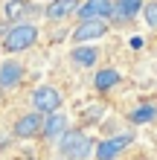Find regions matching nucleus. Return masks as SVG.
I'll list each match as a JSON object with an SVG mask.
<instances>
[{"label":"nucleus","mask_w":157,"mask_h":160,"mask_svg":"<svg viewBox=\"0 0 157 160\" xmlns=\"http://www.w3.org/2000/svg\"><path fill=\"white\" fill-rule=\"evenodd\" d=\"M38 41H41V26L38 23L35 21H17L0 38V47H3V55H21V52H29Z\"/></svg>","instance_id":"nucleus-1"},{"label":"nucleus","mask_w":157,"mask_h":160,"mask_svg":"<svg viewBox=\"0 0 157 160\" xmlns=\"http://www.w3.org/2000/svg\"><path fill=\"white\" fill-rule=\"evenodd\" d=\"M93 152H96V140L85 128H67L55 143V154L67 160H93Z\"/></svg>","instance_id":"nucleus-2"},{"label":"nucleus","mask_w":157,"mask_h":160,"mask_svg":"<svg viewBox=\"0 0 157 160\" xmlns=\"http://www.w3.org/2000/svg\"><path fill=\"white\" fill-rule=\"evenodd\" d=\"M110 32V21L108 18H85V21H76L70 32V41L73 44H93L99 38H105Z\"/></svg>","instance_id":"nucleus-3"},{"label":"nucleus","mask_w":157,"mask_h":160,"mask_svg":"<svg viewBox=\"0 0 157 160\" xmlns=\"http://www.w3.org/2000/svg\"><path fill=\"white\" fill-rule=\"evenodd\" d=\"M41 131H44V114L29 108L21 117H15L9 134H12V140H41Z\"/></svg>","instance_id":"nucleus-4"},{"label":"nucleus","mask_w":157,"mask_h":160,"mask_svg":"<svg viewBox=\"0 0 157 160\" xmlns=\"http://www.w3.org/2000/svg\"><path fill=\"white\" fill-rule=\"evenodd\" d=\"M61 105H64V93L55 84H38V88L29 90V108L32 111L52 114V111H61Z\"/></svg>","instance_id":"nucleus-5"},{"label":"nucleus","mask_w":157,"mask_h":160,"mask_svg":"<svg viewBox=\"0 0 157 160\" xmlns=\"http://www.w3.org/2000/svg\"><path fill=\"white\" fill-rule=\"evenodd\" d=\"M23 79H26V67L15 55L0 61V93H15L23 88Z\"/></svg>","instance_id":"nucleus-6"},{"label":"nucleus","mask_w":157,"mask_h":160,"mask_svg":"<svg viewBox=\"0 0 157 160\" xmlns=\"http://www.w3.org/2000/svg\"><path fill=\"white\" fill-rule=\"evenodd\" d=\"M131 143H134V131H122V134H114V137L96 140L93 160H116L128 146H131Z\"/></svg>","instance_id":"nucleus-7"},{"label":"nucleus","mask_w":157,"mask_h":160,"mask_svg":"<svg viewBox=\"0 0 157 160\" xmlns=\"http://www.w3.org/2000/svg\"><path fill=\"white\" fill-rule=\"evenodd\" d=\"M145 0H114V12H110V29H122V26L134 23L137 15H143Z\"/></svg>","instance_id":"nucleus-8"},{"label":"nucleus","mask_w":157,"mask_h":160,"mask_svg":"<svg viewBox=\"0 0 157 160\" xmlns=\"http://www.w3.org/2000/svg\"><path fill=\"white\" fill-rule=\"evenodd\" d=\"M99 58H102V47H96V44H73V50H70V64L79 70H93Z\"/></svg>","instance_id":"nucleus-9"},{"label":"nucleus","mask_w":157,"mask_h":160,"mask_svg":"<svg viewBox=\"0 0 157 160\" xmlns=\"http://www.w3.org/2000/svg\"><path fill=\"white\" fill-rule=\"evenodd\" d=\"M67 128H70V119H67V114H64V111L44 114V131H41V140H47L50 146H55Z\"/></svg>","instance_id":"nucleus-10"},{"label":"nucleus","mask_w":157,"mask_h":160,"mask_svg":"<svg viewBox=\"0 0 157 160\" xmlns=\"http://www.w3.org/2000/svg\"><path fill=\"white\" fill-rule=\"evenodd\" d=\"M79 3H81V0H50V3L44 6V21H47V23L70 21V18H76Z\"/></svg>","instance_id":"nucleus-11"},{"label":"nucleus","mask_w":157,"mask_h":160,"mask_svg":"<svg viewBox=\"0 0 157 160\" xmlns=\"http://www.w3.org/2000/svg\"><path fill=\"white\" fill-rule=\"evenodd\" d=\"M114 12V0H81L76 9V21L85 18H110Z\"/></svg>","instance_id":"nucleus-12"},{"label":"nucleus","mask_w":157,"mask_h":160,"mask_svg":"<svg viewBox=\"0 0 157 160\" xmlns=\"http://www.w3.org/2000/svg\"><path fill=\"white\" fill-rule=\"evenodd\" d=\"M35 12V6L29 0H6L3 3V18L9 23H17V21H29V15Z\"/></svg>","instance_id":"nucleus-13"},{"label":"nucleus","mask_w":157,"mask_h":160,"mask_svg":"<svg viewBox=\"0 0 157 160\" xmlns=\"http://www.w3.org/2000/svg\"><path fill=\"white\" fill-rule=\"evenodd\" d=\"M119 82H122V73H119L116 67H102L93 76V90L96 93H108V90H114Z\"/></svg>","instance_id":"nucleus-14"},{"label":"nucleus","mask_w":157,"mask_h":160,"mask_svg":"<svg viewBox=\"0 0 157 160\" xmlns=\"http://www.w3.org/2000/svg\"><path fill=\"white\" fill-rule=\"evenodd\" d=\"M154 119H157V102H143L128 111V122H134V125H149Z\"/></svg>","instance_id":"nucleus-15"},{"label":"nucleus","mask_w":157,"mask_h":160,"mask_svg":"<svg viewBox=\"0 0 157 160\" xmlns=\"http://www.w3.org/2000/svg\"><path fill=\"white\" fill-rule=\"evenodd\" d=\"M143 21H145V26L157 29V0H145V6H143Z\"/></svg>","instance_id":"nucleus-16"},{"label":"nucleus","mask_w":157,"mask_h":160,"mask_svg":"<svg viewBox=\"0 0 157 160\" xmlns=\"http://www.w3.org/2000/svg\"><path fill=\"white\" fill-rule=\"evenodd\" d=\"M134 160H154V157H145V154H140V157H134Z\"/></svg>","instance_id":"nucleus-17"},{"label":"nucleus","mask_w":157,"mask_h":160,"mask_svg":"<svg viewBox=\"0 0 157 160\" xmlns=\"http://www.w3.org/2000/svg\"><path fill=\"white\" fill-rule=\"evenodd\" d=\"M52 160H67V157H58V154H55V157H52Z\"/></svg>","instance_id":"nucleus-18"},{"label":"nucleus","mask_w":157,"mask_h":160,"mask_svg":"<svg viewBox=\"0 0 157 160\" xmlns=\"http://www.w3.org/2000/svg\"><path fill=\"white\" fill-rule=\"evenodd\" d=\"M0 55H3V47H0Z\"/></svg>","instance_id":"nucleus-19"}]
</instances>
